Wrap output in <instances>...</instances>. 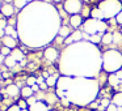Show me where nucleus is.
<instances>
[{"label":"nucleus","mask_w":122,"mask_h":111,"mask_svg":"<svg viewBox=\"0 0 122 111\" xmlns=\"http://www.w3.org/2000/svg\"><path fill=\"white\" fill-rule=\"evenodd\" d=\"M122 67V54L117 50H108L102 55V69L109 73H116Z\"/></svg>","instance_id":"obj_1"},{"label":"nucleus","mask_w":122,"mask_h":111,"mask_svg":"<svg viewBox=\"0 0 122 111\" xmlns=\"http://www.w3.org/2000/svg\"><path fill=\"white\" fill-rule=\"evenodd\" d=\"M98 8L102 11L105 18L117 17V14L122 11V3L119 0H102L98 4Z\"/></svg>","instance_id":"obj_2"},{"label":"nucleus","mask_w":122,"mask_h":111,"mask_svg":"<svg viewBox=\"0 0 122 111\" xmlns=\"http://www.w3.org/2000/svg\"><path fill=\"white\" fill-rule=\"evenodd\" d=\"M108 25L105 21H98L95 18H88L87 21H84L83 24V30L87 33L88 35H96V34H105L104 32H106Z\"/></svg>","instance_id":"obj_3"},{"label":"nucleus","mask_w":122,"mask_h":111,"mask_svg":"<svg viewBox=\"0 0 122 111\" xmlns=\"http://www.w3.org/2000/svg\"><path fill=\"white\" fill-rule=\"evenodd\" d=\"M63 8L66 13L74 16V14H79V12L83 9V3L81 0H66L63 4Z\"/></svg>","instance_id":"obj_4"},{"label":"nucleus","mask_w":122,"mask_h":111,"mask_svg":"<svg viewBox=\"0 0 122 111\" xmlns=\"http://www.w3.org/2000/svg\"><path fill=\"white\" fill-rule=\"evenodd\" d=\"M21 95V88H19L16 84H9L7 85L5 90H4V98H11V99H16Z\"/></svg>","instance_id":"obj_5"},{"label":"nucleus","mask_w":122,"mask_h":111,"mask_svg":"<svg viewBox=\"0 0 122 111\" xmlns=\"http://www.w3.org/2000/svg\"><path fill=\"white\" fill-rule=\"evenodd\" d=\"M58 55H59L58 50L54 48V47H47L45 50V52H43L45 59H46V60H49V61H54L56 58H58Z\"/></svg>","instance_id":"obj_6"},{"label":"nucleus","mask_w":122,"mask_h":111,"mask_svg":"<svg viewBox=\"0 0 122 111\" xmlns=\"http://www.w3.org/2000/svg\"><path fill=\"white\" fill-rule=\"evenodd\" d=\"M28 110H29V111H50V110H49L47 103L43 102V101H37L34 105L29 106Z\"/></svg>","instance_id":"obj_7"},{"label":"nucleus","mask_w":122,"mask_h":111,"mask_svg":"<svg viewBox=\"0 0 122 111\" xmlns=\"http://www.w3.org/2000/svg\"><path fill=\"white\" fill-rule=\"evenodd\" d=\"M0 11H1V16L12 17L15 14V7H13V4H3Z\"/></svg>","instance_id":"obj_8"},{"label":"nucleus","mask_w":122,"mask_h":111,"mask_svg":"<svg viewBox=\"0 0 122 111\" xmlns=\"http://www.w3.org/2000/svg\"><path fill=\"white\" fill-rule=\"evenodd\" d=\"M1 42H3V46H5V47H8V48H16V46H17V42H16V39L15 38H12V37H9V35H5V37L1 39Z\"/></svg>","instance_id":"obj_9"},{"label":"nucleus","mask_w":122,"mask_h":111,"mask_svg":"<svg viewBox=\"0 0 122 111\" xmlns=\"http://www.w3.org/2000/svg\"><path fill=\"white\" fill-rule=\"evenodd\" d=\"M70 24H71L72 28L77 29V28H80L81 24H84V22H83V18H81L80 14H74V16L70 17Z\"/></svg>","instance_id":"obj_10"},{"label":"nucleus","mask_w":122,"mask_h":111,"mask_svg":"<svg viewBox=\"0 0 122 111\" xmlns=\"http://www.w3.org/2000/svg\"><path fill=\"white\" fill-rule=\"evenodd\" d=\"M11 56L17 61V63H19V61L21 63L22 60H25V55H24V52H22L21 50H19V48H15V50L11 52Z\"/></svg>","instance_id":"obj_11"},{"label":"nucleus","mask_w":122,"mask_h":111,"mask_svg":"<svg viewBox=\"0 0 122 111\" xmlns=\"http://www.w3.org/2000/svg\"><path fill=\"white\" fill-rule=\"evenodd\" d=\"M91 17L95 20H98V21H102L104 18H105V16H104L102 11H101L100 8H93L92 11H91Z\"/></svg>","instance_id":"obj_12"},{"label":"nucleus","mask_w":122,"mask_h":111,"mask_svg":"<svg viewBox=\"0 0 122 111\" xmlns=\"http://www.w3.org/2000/svg\"><path fill=\"white\" fill-rule=\"evenodd\" d=\"M34 95V92L32 90V88L30 86H22L21 88V97L24 98V99H29L30 97H33Z\"/></svg>","instance_id":"obj_13"},{"label":"nucleus","mask_w":122,"mask_h":111,"mask_svg":"<svg viewBox=\"0 0 122 111\" xmlns=\"http://www.w3.org/2000/svg\"><path fill=\"white\" fill-rule=\"evenodd\" d=\"M71 34H72V33L70 32V28L68 26H64V25H63V26H61V28H59V30H58V35L61 38H63V39L68 38Z\"/></svg>","instance_id":"obj_14"},{"label":"nucleus","mask_w":122,"mask_h":111,"mask_svg":"<svg viewBox=\"0 0 122 111\" xmlns=\"http://www.w3.org/2000/svg\"><path fill=\"white\" fill-rule=\"evenodd\" d=\"M4 65H5L8 69H13V68H16V67H17V61L15 60L11 55H9V56H7V58L4 59Z\"/></svg>","instance_id":"obj_15"},{"label":"nucleus","mask_w":122,"mask_h":111,"mask_svg":"<svg viewBox=\"0 0 122 111\" xmlns=\"http://www.w3.org/2000/svg\"><path fill=\"white\" fill-rule=\"evenodd\" d=\"M112 103L117 106V107H122V92H118L113 95L112 98Z\"/></svg>","instance_id":"obj_16"},{"label":"nucleus","mask_w":122,"mask_h":111,"mask_svg":"<svg viewBox=\"0 0 122 111\" xmlns=\"http://www.w3.org/2000/svg\"><path fill=\"white\" fill-rule=\"evenodd\" d=\"M108 81H109V84H110L113 88L118 86V85L121 84V80H119L118 77L116 76V73H110V74H109V77H108Z\"/></svg>","instance_id":"obj_17"},{"label":"nucleus","mask_w":122,"mask_h":111,"mask_svg":"<svg viewBox=\"0 0 122 111\" xmlns=\"http://www.w3.org/2000/svg\"><path fill=\"white\" fill-rule=\"evenodd\" d=\"M4 32H5V35H9V37L15 38V39L17 38V33H16V29H15V26H11V25H8V26L4 29Z\"/></svg>","instance_id":"obj_18"},{"label":"nucleus","mask_w":122,"mask_h":111,"mask_svg":"<svg viewBox=\"0 0 122 111\" xmlns=\"http://www.w3.org/2000/svg\"><path fill=\"white\" fill-rule=\"evenodd\" d=\"M101 42L104 43V45H109V43H113V33H105V34L102 35V39H101Z\"/></svg>","instance_id":"obj_19"},{"label":"nucleus","mask_w":122,"mask_h":111,"mask_svg":"<svg viewBox=\"0 0 122 111\" xmlns=\"http://www.w3.org/2000/svg\"><path fill=\"white\" fill-rule=\"evenodd\" d=\"M45 81H46V84H47V86H49V88L55 86L56 82H58V77H56L55 74H51V76H49L47 79L45 80Z\"/></svg>","instance_id":"obj_20"},{"label":"nucleus","mask_w":122,"mask_h":111,"mask_svg":"<svg viewBox=\"0 0 122 111\" xmlns=\"http://www.w3.org/2000/svg\"><path fill=\"white\" fill-rule=\"evenodd\" d=\"M113 43H122V33H118V32H114L113 33Z\"/></svg>","instance_id":"obj_21"},{"label":"nucleus","mask_w":122,"mask_h":111,"mask_svg":"<svg viewBox=\"0 0 122 111\" xmlns=\"http://www.w3.org/2000/svg\"><path fill=\"white\" fill-rule=\"evenodd\" d=\"M17 106H19L21 110H28V108H29V105H28L26 99H24V98H21V99L17 101Z\"/></svg>","instance_id":"obj_22"},{"label":"nucleus","mask_w":122,"mask_h":111,"mask_svg":"<svg viewBox=\"0 0 122 111\" xmlns=\"http://www.w3.org/2000/svg\"><path fill=\"white\" fill-rule=\"evenodd\" d=\"M26 4L28 3L25 1V0H15V1H13V7H15V8H19V9L24 8Z\"/></svg>","instance_id":"obj_23"},{"label":"nucleus","mask_w":122,"mask_h":111,"mask_svg":"<svg viewBox=\"0 0 122 111\" xmlns=\"http://www.w3.org/2000/svg\"><path fill=\"white\" fill-rule=\"evenodd\" d=\"M101 39H102V35L96 34V35H91L89 42H92V43H100V42H101Z\"/></svg>","instance_id":"obj_24"},{"label":"nucleus","mask_w":122,"mask_h":111,"mask_svg":"<svg viewBox=\"0 0 122 111\" xmlns=\"http://www.w3.org/2000/svg\"><path fill=\"white\" fill-rule=\"evenodd\" d=\"M11 48H8V47H5V46H3V47L0 48V54L4 56V58H7V56H9L11 55Z\"/></svg>","instance_id":"obj_25"},{"label":"nucleus","mask_w":122,"mask_h":111,"mask_svg":"<svg viewBox=\"0 0 122 111\" xmlns=\"http://www.w3.org/2000/svg\"><path fill=\"white\" fill-rule=\"evenodd\" d=\"M36 84H37V77L30 76V77H28V79H26V85H28V86L32 88L33 85H36Z\"/></svg>","instance_id":"obj_26"},{"label":"nucleus","mask_w":122,"mask_h":111,"mask_svg":"<svg viewBox=\"0 0 122 111\" xmlns=\"http://www.w3.org/2000/svg\"><path fill=\"white\" fill-rule=\"evenodd\" d=\"M7 111H21V108L17 106V103H15V105H12V106H9L8 108H7Z\"/></svg>","instance_id":"obj_27"},{"label":"nucleus","mask_w":122,"mask_h":111,"mask_svg":"<svg viewBox=\"0 0 122 111\" xmlns=\"http://www.w3.org/2000/svg\"><path fill=\"white\" fill-rule=\"evenodd\" d=\"M8 26V21L7 20H4V18H0V29H5V28Z\"/></svg>","instance_id":"obj_28"},{"label":"nucleus","mask_w":122,"mask_h":111,"mask_svg":"<svg viewBox=\"0 0 122 111\" xmlns=\"http://www.w3.org/2000/svg\"><path fill=\"white\" fill-rule=\"evenodd\" d=\"M106 111H118V107H117L114 103H110V105L108 106V108H106Z\"/></svg>","instance_id":"obj_29"},{"label":"nucleus","mask_w":122,"mask_h":111,"mask_svg":"<svg viewBox=\"0 0 122 111\" xmlns=\"http://www.w3.org/2000/svg\"><path fill=\"white\" fill-rule=\"evenodd\" d=\"M116 22L118 25H122V11L119 12L118 14H117V17H116Z\"/></svg>","instance_id":"obj_30"},{"label":"nucleus","mask_w":122,"mask_h":111,"mask_svg":"<svg viewBox=\"0 0 122 111\" xmlns=\"http://www.w3.org/2000/svg\"><path fill=\"white\" fill-rule=\"evenodd\" d=\"M32 90H33V92H34V93H38V92H40V85H38V84H36V85H33V86H32Z\"/></svg>","instance_id":"obj_31"},{"label":"nucleus","mask_w":122,"mask_h":111,"mask_svg":"<svg viewBox=\"0 0 122 111\" xmlns=\"http://www.w3.org/2000/svg\"><path fill=\"white\" fill-rule=\"evenodd\" d=\"M47 88H49V86H47V84H46V81L42 82V84H40V89H41V90H46Z\"/></svg>","instance_id":"obj_32"},{"label":"nucleus","mask_w":122,"mask_h":111,"mask_svg":"<svg viewBox=\"0 0 122 111\" xmlns=\"http://www.w3.org/2000/svg\"><path fill=\"white\" fill-rule=\"evenodd\" d=\"M116 76L122 81V69H119V71H117V72H116Z\"/></svg>","instance_id":"obj_33"},{"label":"nucleus","mask_w":122,"mask_h":111,"mask_svg":"<svg viewBox=\"0 0 122 111\" xmlns=\"http://www.w3.org/2000/svg\"><path fill=\"white\" fill-rule=\"evenodd\" d=\"M15 24H16V20H15V18H11L8 21V25H11V26H15Z\"/></svg>","instance_id":"obj_34"},{"label":"nucleus","mask_w":122,"mask_h":111,"mask_svg":"<svg viewBox=\"0 0 122 111\" xmlns=\"http://www.w3.org/2000/svg\"><path fill=\"white\" fill-rule=\"evenodd\" d=\"M4 37H5V32H4L3 29H0V38H1V39H3Z\"/></svg>","instance_id":"obj_35"},{"label":"nucleus","mask_w":122,"mask_h":111,"mask_svg":"<svg viewBox=\"0 0 122 111\" xmlns=\"http://www.w3.org/2000/svg\"><path fill=\"white\" fill-rule=\"evenodd\" d=\"M13 1H15V0H3V3H4V4H12Z\"/></svg>","instance_id":"obj_36"},{"label":"nucleus","mask_w":122,"mask_h":111,"mask_svg":"<svg viewBox=\"0 0 122 111\" xmlns=\"http://www.w3.org/2000/svg\"><path fill=\"white\" fill-rule=\"evenodd\" d=\"M4 59H5V58H4V56L1 55V54H0V64H1V63H4Z\"/></svg>","instance_id":"obj_37"},{"label":"nucleus","mask_w":122,"mask_h":111,"mask_svg":"<svg viewBox=\"0 0 122 111\" xmlns=\"http://www.w3.org/2000/svg\"><path fill=\"white\" fill-rule=\"evenodd\" d=\"M53 1H55V3H61L62 0H53Z\"/></svg>","instance_id":"obj_38"},{"label":"nucleus","mask_w":122,"mask_h":111,"mask_svg":"<svg viewBox=\"0 0 122 111\" xmlns=\"http://www.w3.org/2000/svg\"><path fill=\"white\" fill-rule=\"evenodd\" d=\"M3 79V73H1V72H0V80Z\"/></svg>","instance_id":"obj_39"},{"label":"nucleus","mask_w":122,"mask_h":111,"mask_svg":"<svg viewBox=\"0 0 122 111\" xmlns=\"http://www.w3.org/2000/svg\"><path fill=\"white\" fill-rule=\"evenodd\" d=\"M25 1H26V3H30V1H32V0H25Z\"/></svg>","instance_id":"obj_40"},{"label":"nucleus","mask_w":122,"mask_h":111,"mask_svg":"<svg viewBox=\"0 0 122 111\" xmlns=\"http://www.w3.org/2000/svg\"><path fill=\"white\" fill-rule=\"evenodd\" d=\"M0 1H1V0H0ZM1 5H3V4H1V3H0V9H1Z\"/></svg>","instance_id":"obj_41"},{"label":"nucleus","mask_w":122,"mask_h":111,"mask_svg":"<svg viewBox=\"0 0 122 111\" xmlns=\"http://www.w3.org/2000/svg\"><path fill=\"white\" fill-rule=\"evenodd\" d=\"M21 111H29V110H21Z\"/></svg>","instance_id":"obj_42"},{"label":"nucleus","mask_w":122,"mask_h":111,"mask_svg":"<svg viewBox=\"0 0 122 111\" xmlns=\"http://www.w3.org/2000/svg\"><path fill=\"white\" fill-rule=\"evenodd\" d=\"M83 1H88V0H83Z\"/></svg>","instance_id":"obj_43"}]
</instances>
